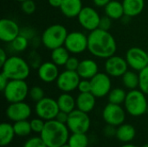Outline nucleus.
Instances as JSON below:
<instances>
[{
    "label": "nucleus",
    "mask_w": 148,
    "mask_h": 147,
    "mask_svg": "<svg viewBox=\"0 0 148 147\" xmlns=\"http://www.w3.org/2000/svg\"><path fill=\"white\" fill-rule=\"evenodd\" d=\"M88 50L94 56L101 59H108L115 55L117 43L109 31L98 28L91 31L88 34Z\"/></svg>",
    "instance_id": "obj_1"
},
{
    "label": "nucleus",
    "mask_w": 148,
    "mask_h": 147,
    "mask_svg": "<svg viewBox=\"0 0 148 147\" xmlns=\"http://www.w3.org/2000/svg\"><path fill=\"white\" fill-rule=\"evenodd\" d=\"M40 134L48 147H61L69 141V129L66 124L61 123L55 119L46 121Z\"/></svg>",
    "instance_id": "obj_2"
},
{
    "label": "nucleus",
    "mask_w": 148,
    "mask_h": 147,
    "mask_svg": "<svg viewBox=\"0 0 148 147\" xmlns=\"http://www.w3.org/2000/svg\"><path fill=\"white\" fill-rule=\"evenodd\" d=\"M1 68L2 72L10 80H26L29 76L31 69L28 61L17 55L8 57Z\"/></svg>",
    "instance_id": "obj_3"
},
{
    "label": "nucleus",
    "mask_w": 148,
    "mask_h": 147,
    "mask_svg": "<svg viewBox=\"0 0 148 147\" xmlns=\"http://www.w3.org/2000/svg\"><path fill=\"white\" fill-rule=\"evenodd\" d=\"M69 32L65 26L56 23L46 28L41 36L42 45L50 50L64 46Z\"/></svg>",
    "instance_id": "obj_4"
},
{
    "label": "nucleus",
    "mask_w": 148,
    "mask_h": 147,
    "mask_svg": "<svg viewBox=\"0 0 148 147\" xmlns=\"http://www.w3.org/2000/svg\"><path fill=\"white\" fill-rule=\"evenodd\" d=\"M145 94L140 89L130 90L127 94L125 100V109L130 115L140 117L147 112L148 101Z\"/></svg>",
    "instance_id": "obj_5"
},
{
    "label": "nucleus",
    "mask_w": 148,
    "mask_h": 147,
    "mask_svg": "<svg viewBox=\"0 0 148 147\" xmlns=\"http://www.w3.org/2000/svg\"><path fill=\"white\" fill-rule=\"evenodd\" d=\"M29 92V88L25 80H10L3 91L5 100L10 103L24 101Z\"/></svg>",
    "instance_id": "obj_6"
},
{
    "label": "nucleus",
    "mask_w": 148,
    "mask_h": 147,
    "mask_svg": "<svg viewBox=\"0 0 148 147\" xmlns=\"http://www.w3.org/2000/svg\"><path fill=\"white\" fill-rule=\"evenodd\" d=\"M67 126L72 133H86L91 126V120L88 113L75 109L69 115Z\"/></svg>",
    "instance_id": "obj_7"
},
{
    "label": "nucleus",
    "mask_w": 148,
    "mask_h": 147,
    "mask_svg": "<svg viewBox=\"0 0 148 147\" xmlns=\"http://www.w3.org/2000/svg\"><path fill=\"white\" fill-rule=\"evenodd\" d=\"M88 38L84 33L81 31L69 32L66 37L64 47L69 51L70 54L79 55L88 49Z\"/></svg>",
    "instance_id": "obj_8"
},
{
    "label": "nucleus",
    "mask_w": 148,
    "mask_h": 147,
    "mask_svg": "<svg viewBox=\"0 0 148 147\" xmlns=\"http://www.w3.org/2000/svg\"><path fill=\"white\" fill-rule=\"evenodd\" d=\"M35 110L36 115L45 121L55 120L60 111L57 101L50 97H44L36 102Z\"/></svg>",
    "instance_id": "obj_9"
},
{
    "label": "nucleus",
    "mask_w": 148,
    "mask_h": 147,
    "mask_svg": "<svg viewBox=\"0 0 148 147\" xmlns=\"http://www.w3.org/2000/svg\"><path fill=\"white\" fill-rule=\"evenodd\" d=\"M91 93L96 98H102L108 95L112 89V81L107 73L99 72L91 80Z\"/></svg>",
    "instance_id": "obj_10"
},
{
    "label": "nucleus",
    "mask_w": 148,
    "mask_h": 147,
    "mask_svg": "<svg viewBox=\"0 0 148 147\" xmlns=\"http://www.w3.org/2000/svg\"><path fill=\"white\" fill-rule=\"evenodd\" d=\"M80 81L81 77L76 71L65 69L60 73L56 82L60 91L62 93H71L77 89Z\"/></svg>",
    "instance_id": "obj_11"
},
{
    "label": "nucleus",
    "mask_w": 148,
    "mask_h": 147,
    "mask_svg": "<svg viewBox=\"0 0 148 147\" xmlns=\"http://www.w3.org/2000/svg\"><path fill=\"white\" fill-rule=\"evenodd\" d=\"M101 17V16L95 8L85 6L81 10L77 19L80 25L83 29L91 32L99 28Z\"/></svg>",
    "instance_id": "obj_12"
},
{
    "label": "nucleus",
    "mask_w": 148,
    "mask_h": 147,
    "mask_svg": "<svg viewBox=\"0 0 148 147\" xmlns=\"http://www.w3.org/2000/svg\"><path fill=\"white\" fill-rule=\"evenodd\" d=\"M126 61L133 70L140 72L148 66L147 52L139 47L130 48L126 54Z\"/></svg>",
    "instance_id": "obj_13"
},
{
    "label": "nucleus",
    "mask_w": 148,
    "mask_h": 147,
    "mask_svg": "<svg viewBox=\"0 0 148 147\" xmlns=\"http://www.w3.org/2000/svg\"><path fill=\"white\" fill-rule=\"evenodd\" d=\"M102 118L108 125L119 126L125 122L126 113L121 105L108 102L102 111Z\"/></svg>",
    "instance_id": "obj_14"
},
{
    "label": "nucleus",
    "mask_w": 148,
    "mask_h": 147,
    "mask_svg": "<svg viewBox=\"0 0 148 147\" xmlns=\"http://www.w3.org/2000/svg\"><path fill=\"white\" fill-rule=\"evenodd\" d=\"M104 67L106 73L110 77H121L128 70L126 58L115 55L106 59Z\"/></svg>",
    "instance_id": "obj_15"
},
{
    "label": "nucleus",
    "mask_w": 148,
    "mask_h": 147,
    "mask_svg": "<svg viewBox=\"0 0 148 147\" xmlns=\"http://www.w3.org/2000/svg\"><path fill=\"white\" fill-rule=\"evenodd\" d=\"M31 108L29 105L24 101L10 103L6 109V116L11 121L16 122L28 120L31 115Z\"/></svg>",
    "instance_id": "obj_16"
},
{
    "label": "nucleus",
    "mask_w": 148,
    "mask_h": 147,
    "mask_svg": "<svg viewBox=\"0 0 148 147\" xmlns=\"http://www.w3.org/2000/svg\"><path fill=\"white\" fill-rule=\"evenodd\" d=\"M21 28L16 22L10 18L0 20V40L10 43L20 35Z\"/></svg>",
    "instance_id": "obj_17"
},
{
    "label": "nucleus",
    "mask_w": 148,
    "mask_h": 147,
    "mask_svg": "<svg viewBox=\"0 0 148 147\" xmlns=\"http://www.w3.org/2000/svg\"><path fill=\"white\" fill-rule=\"evenodd\" d=\"M60 73L58 66L52 61L42 62L37 68L38 78L45 83H51L56 81Z\"/></svg>",
    "instance_id": "obj_18"
},
{
    "label": "nucleus",
    "mask_w": 148,
    "mask_h": 147,
    "mask_svg": "<svg viewBox=\"0 0 148 147\" xmlns=\"http://www.w3.org/2000/svg\"><path fill=\"white\" fill-rule=\"evenodd\" d=\"M76 72L80 75L81 79L91 80L96 74L99 73V67L95 60L84 59L80 61V64Z\"/></svg>",
    "instance_id": "obj_19"
},
{
    "label": "nucleus",
    "mask_w": 148,
    "mask_h": 147,
    "mask_svg": "<svg viewBox=\"0 0 148 147\" xmlns=\"http://www.w3.org/2000/svg\"><path fill=\"white\" fill-rule=\"evenodd\" d=\"M82 0H62V5L59 8L62 13L68 18L77 17L82 10Z\"/></svg>",
    "instance_id": "obj_20"
},
{
    "label": "nucleus",
    "mask_w": 148,
    "mask_h": 147,
    "mask_svg": "<svg viewBox=\"0 0 148 147\" xmlns=\"http://www.w3.org/2000/svg\"><path fill=\"white\" fill-rule=\"evenodd\" d=\"M96 97L91 93H80L76 98V107L77 109L85 112L90 113L95 107Z\"/></svg>",
    "instance_id": "obj_21"
},
{
    "label": "nucleus",
    "mask_w": 148,
    "mask_h": 147,
    "mask_svg": "<svg viewBox=\"0 0 148 147\" xmlns=\"http://www.w3.org/2000/svg\"><path fill=\"white\" fill-rule=\"evenodd\" d=\"M125 15L129 17L139 16L145 8V0H123Z\"/></svg>",
    "instance_id": "obj_22"
},
{
    "label": "nucleus",
    "mask_w": 148,
    "mask_h": 147,
    "mask_svg": "<svg viewBox=\"0 0 148 147\" xmlns=\"http://www.w3.org/2000/svg\"><path fill=\"white\" fill-rule=\"evenodd\" d=\"M106 16H109L113 20L121 19L125 16V11L123 8L122 2H119L117 0H111L105 7H104Z\"/></svg>",
    "instance_id": "obj_23"
},
{
    "label": "nucleus",
    "mask_w": 148,
    "mask_h": 147,
    "mask_svg": "<svg viewBox=\"0 0 148 147\" xmlns=\"http://www.w3.org/2000/svg\"><path fill=\"white\" fill-rule=\"evenodd\" d=\"M136 136V130L134 126L130 124H122L118 126L115 137L123 143H129L134 139Z\"/></svg>",
    "instance_id": "obj_24"
},
{
    "label": "nucleus",
    "mask_w": 148,
    "mask_h": 147,
    "mask_svg": "<svg viewBox=\"0 0 148 147\" xmlns=\"http://www.w3.org/2000/svg\"><path fill=\"white\" fill-rule=\"evenodd\" d=\"M57 103L60 111L70 113L75 109L76 100L69 93H62L57 98Z\"/></svg>",
    "instance_id": "obj_25"
},
{
    "label": "nucleus",
    "mask_w": 148,
    "mask_h": 147,
    "mask_svg": "<svg viewBox=\"0 0 148 147\" xmlns=\"http://www.w3.org/2000/svg\"><path fill=\"white\" fill-rule=\"evenodd\" d=\"M15 135L13 125H10V123H2L0 125V145L2 146L10 145Z\"/></svg>",
    "instance_id": "obj_26"
},
{
    "label": "nucleus",
    "mask_w": 148,
    "mask_h": 147,
    "mask_svg": "<svg viewBox=\"0 0 148 147\" xmlns=\"http://www.w3.org/2000/svg\"><path fill=\"white\" fill-rule=\"evenodd\" d=\"M69 54V51L64 46L56 48L51 50V61L58 67L65 66L67 61L70 57Z\"/></svg>",
    "instance_id": "obj_27"
},
{
    "label": "nucleus",
    "mask_w": 148,
    "mask_h": 147,
    "mask_svg": "<svg viewBox=\"0 0 148 147\" xmlns=\"http://www.w3.org/2000/svg\"><path fill=\"white\" fill-rule=\"evenodd\" d=\"M121 81L124 87L129 90L137 89L140 85L139 74H137L134 70H127L121 76Z\"/></svg>",
    "instance_id": "obj_28"
},
{
    "label": "nucleus",
    "mask_w": 148,
    "mask_h": 147,
    "mask_svg": "<svg viewBox=\"0 0 148 147\" xmlns=\"http://www.w3.org/2000/svg\"><path fill=\"white\" fill-rule=\"evenodd\" d=\"M127 94V93L125 91V89H123L121 88H113V89H111V91L109 92V94L108 95V102L113 103V104L121 105L125 102Z\"/></svg>",
    "instance_id": "obj_29"
},
{
    "label": "nucleus",
    "mask_w": 148,
    "mask_h": 147,
    "mask_svg": "<svg viewBox=\"0 0 148 147\" xmlns=\"http://www.w3.org/2000/svg\"><path fill=\"white\" fill-rule=\"evenodd\" d=\"M68 143L71 147H88L89 140L86 133H72Z\"/></svg>",
    "instance_id": "obj_30"
},
{
    "label": "nucleus",
    "mask_w": 148,
    "mask_h": 147,
    "mask_svg": "<svg viewBox=\"0 0 148 147\" xmlns=\"http://www.w3.org/2000/svg\"><path fill=\"white\" fill-rule=\"evenodd\" d=\"M13 127H14L16 135L20 136V137H26L29 135V133L32 132L30 122H29L27 120L15 122L13 125Z\"/></svg>",
    "instance_id": "obj_31"
},
{
    "label": "nucleus",
    "mask_w": 148,
    "mask_h": 147,
    "mask_svg": "<svg viewBox=\"0 0 148 147\" xmlns=\"http://www.w3.org/2000/svg\"><path fill=\"white\" fill-rule=\"evenodd\" d=\"M29 44V40L23 36L19 35L16 39L10 42L12 49L16 52H23L27 49Z\"/></svg>",
    "instance_id": "obj_32"
},
{
    "label": "nucleus",
    "mask_w": 148,
    "mask_h": 147,
    "mask_svg": "<svg viewBox=\"0 0 148 147\" xmlns=\"http://www.w3.org/2000/svg\"><path fill=\"white\" fill-rule=\"evenodd\" d=\"M139 77H140L139 88L145 94L148 95V66L139 72Z\"/></svg>",
    "instance_id": "obj_33"
},
{
    "label": "nucleus",
    "mask_w": 148,
    "mask_h": 147,
    "mask_svg": "<svg viewBox=\"0 0 148 147\" xmlns=\"http://www.w3.org/2000/svg\"><path fill=\"white\" fill-rule=\"evenodd\" d=\"M29 96L30 100L35 102H38L39 101H41L42 99L45 97L43 89L39 86H34L31 88H29Z\"/></svg>",
    "instance_id": "obj_34"
},
{
    "label": "nucleus",
    "mask_w": 148,
    "mask_h": 147,
    "mask_svg": "<svg viewBox=\"0 0 148 147\" xmlns=\"http://www.w3.org/2000/svg\"><path fill=\"white\" fill-rule=\"evenodd\" d=\"M28 62L32 68H38L40 65L42 63L40 55L35 49L29 52L28 57Z\"/></svg>",
    "instance_id": "obj_35"
},
{
    "label": "nucleus",
    "mask_w": 148,
    "mask_h": 147,
    "mask_svg": "<svg viewBox=\"0 0 148 147\" xmlns=\"http://www.w3.org/2000/svg\"><path fill=\"white\" fill-rule=\"evenodd\" d=\"M21 9L27 15L33 14L36 10V4L33 0H25L21 3Z\"/></svg>",
    "instance_id": "obj_36"
},
{
    "label": "nucleus",
    "mask_w": 148,
    "mask_h": 147,
    "mask_svg": "<svg viewBox=\"0 0 148 147\" xmlns=\"http://www.w3.org/2000/svg\"><path fill=\"white\" fill-rule=\"evenodd\" d=\"M29 122H30V126H31L32 132L36 133H42V131L44 128L45 123H46L45 120H43L42 119H41L39 117L36 118V119H33Z\"/></svg>",
    "instance_id": "obj_37"
},
{
    "label": "nucleus",
    "mask_w": 148,
    "mask_h": 147,
    "mask_svg": "<svg viewBox=\"0 0 148 147\" xmlns=\"http://www.w3.org/2000/svg\"><path fill=\"white\" fill-rule=\"evenodd\" d=\"M23 147H48L47 145L44 143V141L42 139L41 137H34L29 139L25 144L23 145Z\"/></svg>",
    "instance_id": "obj_38"
},
{
    "label": "nucleus",
    "mask_w": 148,
    "mask_h": 147,
    "mask_svg": "<svg viewBox=\"0 0 148 147\" xmlns=\"http://www.w3.org/2000/svg\"><path fill=\"white\" fill-rule=\"evenodd\" d=\"M80 64V61L75 57V56H70L69 58V60L67 61L66 64H65V68L68 70H71V71H77V68L79 67Z\"/></svg>",
    "instance_id": "obj_39"
},
{
    "label": "nucleus",
    "mask_w": 148,
    "mask_h": 147,
    "mask_svg": "<svg viewBox=\"0 0 148 147\" xmlns=\"http://www.w3.org/2000/svg\"><path fill=\"white\" fill-rule=\"evenodd\" d=\"M77 89L80 93H89L91 92V81L88 79H81Z\"/></svg>",
    "instance_id": "obj_40"
},
{
    "label": "nucleus",
    "mask_w": 148,
    "mask_h": 147,
    "mask_svg": "<svg viewBox=\"0 0 148 147\" xmlns=\"http://www.w3.org/2000/svg\"><path fill=\"white\" fill-rule=\"evenodd\" d=\"M112 20L113 19H111L108 16H101V20H100V23H99V29L109 31V29L112 26Z\"/></svg>",
    "instance_id": "obj_41"
},
{
    "label": "nucleus",
    "mask_w": 148,
    "mask_h": 147,
    "mask_svg": "<svg viewBox=\"0 0 148 147\" xmlns=\"http://www.w3.org/2000/svg\"><path fill=\"white\" fill-rule=\"evenodd\" d=\"M20 35L21 36H25L26 38H28L29 41L32 40L36 36V33H35V30L30 28V27H23L21 29V31H20Z\"/></svg>",
    "instance_id": "obj_42"
},
{
    "label": "nucleus",
    "mask_w": 148,
    "mask_h": 147,
    "mask_svg": "<svg viewBox=\"0 0 148 147\" xmlns=\"http://www.w3.org/2000/svg\"><path fill=\"white\" fill-rule=\"evenodd\" d=\"M69 113H66V112L59 111L58 114L56 115V120H58V121H59V122H61V123L67 124L68 120H69Z\"/></svg>",
    "instance_id": "obj_43"
},
{
    "label": "nucleus",
    "mask_w": 148,
    "mask_h": 147,
    "mask_svg": "<svg viewBox=\"0 0 148 147\" xmlns=\"http://www.w3.org/2000/svg\"><path fill=\"white\" fill-rule=\"evenodd\" d=\"M10 81V79L2 72L0 74V90L3 92L4 90V88H6L8 82Z\"/></svg>",
    "instance_id": "obj_44"
},
{
    "label": "nucleus",
    "mask_w": 148,
    "mask_h": 147,
    "mask_svg": "<svg viewBox=\"0 0 148 147\" xmlns=\"http://www.w3.org/2000/svg\"><path fill=\"white\" fill-rule=\"evenodd\" d=\"M116 131H117V128H115L114 126L108 125L104 130V133L108 137H113L116 135Z\"/></svg>",
    "instance_id": "obj_45"
},
{
    "label": "nucleus",
    "mask_w": 148,
    "mask_h": 147,
    "mask_svg": "<svg viewBox=\"0 0 148 147\" xmlns=\"http://www.w3.org/2000/svg\"><path fill=\"white\" fill-rule=\"evenodd\" d=\"M7 59H8V57H7L6 51L3 48H1L0 49V66L1 67L5 63V62L7 61Z\"/></svg>",
    "instance_id": "obj_46"
},
{
    "label": "nucleus",
    "mask_w": 148,
    "mask_h": 147,
    "mask_svg": "<svg viewBox=\"0 0 148 147\" xmlns=\"http://www.w3.org/2000/svg\"><path fill=\"white\" fill-rule=\"evenodd\" d=\"M111 0H93L95 6L96 7H105Z\"/></svg>",
    "instance_id": "obj_47"
},
{
    "label": "nucleus",
    "mask_w": 148,
    "mask_h": 147,
    "mask_svg": "<svg viewBox=\"0 0 148 147\" xmlns=\"http://www.w3.org/2000/svg\"><path fill=\"white\" fill-rule=\"evenodd\" d=\"M50 6L54 8H60L62 3V0H48Z\"/></svg>",
    "instance_id": "obj_48"
},
{
    "label": "nucleus",
    "mask_w": 148,
    "mask_h": 147,
    "mask_svg": "<svg viewBox=\"0 0 148 147\" xmlns=\"http://www.w3.org/2000/svg\"><path fill=\"white\" fill-rule=\"evenodd\" d=\"M121 147H139V146H135V145H132V144H125V145H123Z\"/></svg>",
    "instance_id": "obj_49"
},
{
    "label": "nucleus",
    "mask_w": 148,
    "mask_h": 147,
    "mask_svg": "<svg viewBox=\"0 0 148 147\" xmlns=\"http://www.w3.org/2000/svg\"><path fill=\"white\" fill-rule=\"evenodd\" d=\"M61 147H71L69 145V143H67V144H65V145H63V146H62Z\"/></svg>",
    "instance_id": "obj_50"
},
{
    "label": "nucleus",
    "mask_w": 148,
    "mask_h": 147,
    "mask_svg": "<svg viewBox=\"0 0 148 147\" xmlns=\"http://www.w3.org/2000/svg\"><path fill=\"white\" fill-rule=\"evenodd\" d=\"M16 1H18V2L22 3V2H23V1H25V0H16Z\"/></svg>",
    "instance_id": "obj_51"
},
{
    "label": "nucleus",
    "mask_w": 148,
    "mask_h": 147,
    "mask_svg": "<svg viewBox=\"0 0 148 147\" xmlns=\"http://www.w3.org/2000/svg\"><path fill=\"white\" fill-rule=\"evenodd\" d=\"M142 147H148V144H146L145 146H142Z\"/></svg>",
    "instance_id": "obj_52"
},
{
    "label": "nucleus",
    "mask_w": 148,
    "mask_h": 147,
    "mask_svg": "<svg viewBox=\"0 0 148 147\" xmlns=\"http://www.w3.org/2000/svg\"><path fill=\"white\" fill-rule=\"evenodd\" d=\"M147 113H148V105H147Z\"/></svg>",
    "instance_id": "obj_53"
},
{
    "label": "nucleus",
    "mask_w": 148,
    "mask_h": 147,
    "mask_svg": "<svg viewBox=\"0 0 148 147\" xmlns=\"http://www.w3.org/2000/svg\"><path fill=\"white\" fill-rule=\"evenodd\" d=\"M147 61H148V52H147Z\"/></svg>",
    "instance_id": "obj_54"
}]
</instances>
